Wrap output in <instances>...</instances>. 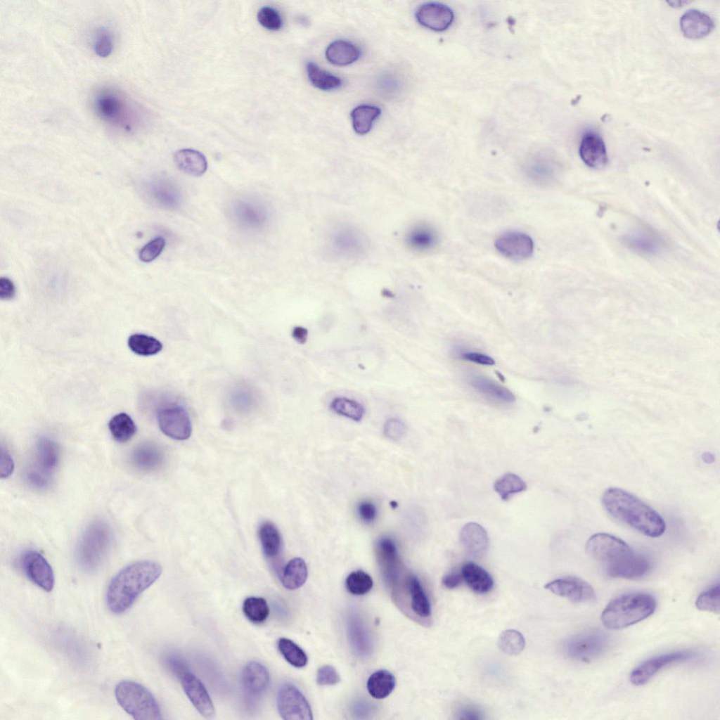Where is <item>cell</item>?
Instances as JSON below:
<instances>
[{
    "label": "cell",
    "mask_w": 720,
    "mask_h": 720,
    "mask_svg": "<svg viewBox=\"0 0 720 720\" xmlns=\"http://www.w3.org/2000/svg\"><path fill=\"white\" fill-rule=\"evenodd\" d=\"M586 550L606 574L613 578H641L651 568L648 558L635 551L623 540L609 534L598 533L591 536L586 542Z\"/></svg>",
    "instance_id": "obj_1"
},
{
    "label": "cell",
    "mask_w": 720,
    "mask_h": 720,
    "mask_svg": "<svg viewBox=\"0 0 720 720\" xmlns=\"http://www.w3.org/2000/svg\"><path fill=\"white\" fill-rule=\"evenodd\" d=\"M161 573V565L153 560H139L124 567L108 585L105 594L108 608L114 614L124 613Z\"/></svg>",
    "instance_id": "obj_2"
},
{
    "label": "cell",
    "mask_w": 720,
    "mask_h": 720,
    "mask_svg": "<svg viewBox=\"0 0 720 720\" xmlns=\"http://www.w3.org/2000/svg\"><path fill=\"white\" fill-rule=\"evenodd\" d=\"M602 504L613 518L645 536L658 537L666 529L664 519L656 510L624 489L611 487L605 490Z\"/></svg>",
    "instance_id": "obj_3"
},
{
    "label": "cell",
    "mask_w": 720,
    "mask_h": 720,
    "mask_svg": "<svg viewBox=\"0 0 720 720\" xmlns=\"http://www.w3.org/2000/svg\"><path fill=\"white\" fill-rule=\"evenodd\" d=\"M655 608L656 600L651 595L627 593L609 603L602 612L601 621L608 629H621L648 618Z\"/></svg>",
    "instance_id": "obj_4"
},
{
    "label": "cell",
    "mask_w": 720,
    "mask_h": 720,
    "mask_svg": "<svg viewBox=\"0 0 720 720\" xmlns=\"http://www.w3.org/2000/svg\"><path fill=\"white\" fill-rule=\"evenodd\" d=\"M91 105L96 115L106 124L127 132H131L136 127L135 106L116 89L103 88L96 91Z\"/></svg>",
    "instance_id": "obj_5"
},
{
    "label": "cell",
    "mask_w": 720,
    "mask_h": 720,
    "mask_svg": "<svg viewBox=\"0 0 720 720\" xmlns=\"http://www.w3.org/2000/svg\"><path fill=\"white\" fill-rule=\"evenodd\" d=\"M112 540V531L106 522L97 520L89 523L82 532L76 548L79 566L88 572L96 570L105 560Z\"/></svg>",
    "instance_id": "obj_6"
},
{
    "label": "cell",
    "mask_w": 720,
    "mask_h": 720,
    "mask_svg": "<svg viewBox=\"0 0 720 720\" xmlns=\"http://www.w3.org/2000/svg\"><path fill=\"white\" fill-rule=\"evenodd\" d=\"M115 696L120 706L135 719H162L156 699L148 688L138 682L120 681L115 688Z\"/></svg>",
    "instance_id": "obj_7"
},
{
    "label": "cell",
    "mask_w": 720,
    "mask_h": 720,
    "mask_svg": "<svg viewBox=\"0 0 720 720\" xmlns=\"http://www.w3.org/2000/svg\"><path fill=\"white\" fill-rule=\"evenodd\" d=\"M610 645L606 634L599 631H588L572 636L564 641L562 649L569 658L589 662L605 653Z\"/></svg>",
    "instance_id": "obj_8"
},
{
    "label": "cell",
    "mask_w": 720,
    "mask_h": 720,
    "mask_svg": "<svg viewBox=\"0 0 720 720\" xmlns=\"http://www.w3.org/2000/svg\"><path fill=\"white\" fill-rule=\"evenodd\" d=\"M276 702L278 713L283 719H313L308 701L302 692L291 683H283L280 686Z\"/></svg>",
    "instance_id": "obj_9"
},
{
    "label": "cell",
    "mask_w": 720,
    "mask_h": 720,
    "mask_svg": "<svg viewBox=\"0 0 720 720\" xmlns=\"http://www.w3.org/2000/svg\"><path fill=\"white\" fill-rule=\"evenodd\" d=\"M20 565L25 576L42 590L49 592L54 586L55 577L51 566L38 551L29 549L22 553Z\"/></svg>",
    "instance_id": "obj_10"
},
{
    "label": "cell",
    "mask_w": 720,
    "mask_h": 720,
    "mask_svg": "<svg viewBox=\"0 0 720 720\" xmlns=\"http://www.w3.org/2000/svg\"><path fill=\"white\" fill-rule=\"evenodd\" d=\"M158 422L161 431L167 436L185 440L192 432V425L186 410L179 405H169L158 413Z\"/></svg>",
    "instance_id": "obj_11"
},
{
    "label": "cell",
    "mask_w": 720,
    "mask_h": 720,
    "mask_svg": "<svg viewBox=\"0 0 720 720\" xmlns=\"http://www.w3.org/2000/svg\"><path fill=\"white\" fill-rule=\"evenodd\" d=\"M695 653L690 651H676L662 654L645 660L630 674V681L635 686L647 683L662 668L674 663L693 659Z\"/></svg>",
    "instance_id": "obj_12"
},
{
    "label": "cell",
    "mask_w": 720,
    "mask_h": 720,
    "mask_svg": "<svg viewBox=\"0 0 720 720\" xmlns=\"http://www.w3.org/2000/svg\"><path fill=\"white\" fill-rule=\"evenodd\" d=\"M545 589L560 597L576 603H589L595 600L593 587L586 581L574 577L555 579L547 583Z\"/></svg>",
    "instance_id": "obj_13"
},
{
    "label": "cell",
    "mask_w": 720,
    "mask_h": 720,
    "mask_svg": "<svg viewBox=\"0 0 720 720\" xmlns=\"http://www.w3.org/2000/svg\"><path fill=\"white\" fill-rule=\"evenodd\" d=\"M178 677L185 693L198 712L206 718L213 717L215 714L214 706L201 681L188 669Z\"/></svg>",
    "instance_id": "obj_14"
},
{
    "label": "cell",
    "mask_w": 720,
    "mask_h": 720,
    "mask_svg": "<svg viewBox=\"0 0 720 720\" xmlns=\"http://www.w3.org/2000/svg\"><path fill=\"white\" fill-rule=\"evenodd\" d=\"M330 245L338 255L354 258L363 254L366 248L364 236L353 227L343 226L335 229L331 233Z\"/></svg>",
    "instance_id": "obj_15"
},
{
    "label": "cell",
    "mask_w": 720,
    "mask_h": 720,
    "mask_svg": "<svg viewBox=\"0 0 720 720\" xmlns=\"http://www.w3.org/2000/svg\"><path fill=\"white\" fill-rule=\"evenodd\" d=\"M494 245L503 256L513 260L526 259L532 256L534 251L532 238L520 231L501 234L496 238Z\"/></svg>",
    "instance_id": "obj_16"
},
{
    "label": "cell",
    "mask_w": 720,
    "mask_h": 720,
    "mask_svg": "<svg viewBox=\"0 0 720 720\" xmlns=\"http://www.w3.org/2000/svg\"><path fill=\"white\" fill-rule=\"evenodd\" d=\"M454 18V12L448 6L437 2L423 4L416 11V18L421 25L438 32L449 28Z\"/></svg>",
    "instance_id": "obj_17"
},
{
    "label": "cell",
    "mask_w": 720,
    "mask_h": 720,
    "mask_svg": "<svg viewBox=\"0 0 720 720\" xmlns=\"http://www.w3.org/2000/svg\"><path fill=\"white\" fill-rule=\"evenodd\" d=\"M467 381L477 393L494 403L508 405L515 401L513 394L508 389L482 375L470 373Z\"/></svg>",
    "instance_id": "obj_18"
},
{
    "label": "cell",
    "mask_w": 720,
    "mask_h": 720,
    "mask_svg": "<svg viewBox=\"0 0 720 720\" xmlns=\"http://www.w3.org/2000/svg\"><path fill=\"white\" fill-rule=\"evenodd\" d=\"M579 155L589 167L601 169L608 163V154L602 137L596 132L587 131L581 139Z\"/></svg>",
    "instance_id": "obj_19"
},
{
    "label": "cell",
    "mask_w": 720,
    "mask_h": 720,
    "mask_svg": "<svg viewBox=\"0 0 720 720\" xmlns=\"http://www.w3.org/2000/svg\"><path fill=\"white\" fill-rule=\"evenodd\" d=\"M241 682L248 695L257 697L267 689L270 675L268 669L262 664L252 661L246 664L243 669Z\"/></svg>",
    "instance_id": "obj_20"
},
{
    "label": "cell",
    "mask_w": 720,
    "mask_h": 720,
    "mask_svg": "<svg viewBox=\"0 0 720 720\" xmlns=\"http://www.w3.org/2000/svg\"><path fill=\"white\" fill-rule=\"evenodd\" d=\"M460 541L465 551L473 557H481L489 546V536L485 529L477 522H468L461 529Z\"/></svg>",
    "instance_id": "obj_21"
},
{
    "label": "cell",
    "mask_w": 720,
    "mask_h": 720,
    "mask_svg": "<svg viewBox=\"0 0 720 720\" xmlns=\"http://www.w3.org/2000/svg\"><path fill=\"white\" fill-rule=\"evenodd\" d=\"M681 30L690 39L708 35L714 28V21L706 13L695 9L686 11L680 19Z\"/></svg>",
    "instance_id": "obj_22"
},
{
    "label": "cell",
    "mask_w": 720,
    "mask_h": 720,
    "mask_svg": "<svg viewBox=\"0 0 720 720\" xmlns=\"http://www.w3.org/2000/svg\"><path fill=\"white\" fill-rule=\"evenodd\" d=\"M144 189L149 199L158 206L172 209L179 204V192L169 181L155 179L146 183Z\"/></svg>",
    "instance_id": "obj_23"
},
{
    "label": "cell",
    "mask_w": 720,
    "mask_h": 720,
    "mask_svg": "<svg viewBox=\"0 0 720 720\" xmlns=\"http://www.w3.org/2000/svg\"><path fill=\"white\" fill-rule=\"evenodd\" d=\"M439 240L436 230L432 226L418 224L411 227L405 234V243L413 251L424 252L435 248Z\"/></svg>",
    "instance_id": "obj_24"
},
{
    "label": "cell",
    "mask_w": 720,
    "mask_h": 720,
    "mask_svg": "<svg viewBox=\"0 0 720 720\" xmlns=\"http://www.w3.org/2000/svg\"><path fill=\"white\" fill-rule=\"evenodd\" d=\"M623 243L630 250L643 255H656L663 248V243L659 237L646 231H636L627 233L622 238Z\"/></svg>",
    "instance_id": "obj_25"
},
{
    "label": "cell",
    "mask_w": 720,
    "mask_h": 720,
    "mask_svg": "<svg viewBox=\"0 0 720 720\" xmlns=\"http://www.w3.org/2000/svg\"><path fill=\"white\" fill-rule=\"evenodd\" d=\"M162 450L155 444L146 442L137 446L131 452V461L134 467L143 471L158 469L163 463Z\"/></svg>",
    "instance_id": "obj_26"
},
{
    "label": "cell",
    "mask_w": 720,
    "mask_h": 720,
    "mask_svg": "<svg viewBox=\"0 0 720 720\" xmlns=\"http://www.w3.org/2000/svg\"><path fill=\"white\" fill-rule=\"evenodd\" d=\"M174 161L179 170L192 176H200L207 169L205 156L195 149L184 148L177 150L174 155Z\"/></svg>",
    "instance_id": "obj_27"
},
{
    "label": "cell",
    "mask_w": 720,
    "mask_h": 720,
    "mask_svg": "<svg viewBox=\"0 0 720 720\" xmlns=\"http://www.w3.org/2000/svg\"><path fill=\"white\" fill-rule=\"evenodd\" d=\"M463 579L474 592L483 594L489 592L494 586L491 574L479 565L468 562L461 569Z\"/></svg>",
    "instance_id": "obj_28"
},
{
    "label": "cell",
    "mask_w": 720,
    "mask_h": 720,
    "mask_svg": "<svg viewBox=\"0 0 720 720\" xmlns=\"http://www.w3.org/2000/svg\"><path fill=\"white\" fill-rule=\"evenodd\" d=\"M377 553L383 574L388 581H394L399 568V556L394 543L389 538H382L377 545Z\"/></svg>",
    "instance_id": "obj_29"
},
{
    "label": "cell",
    "mask_w": 720,
    "mask_h": 720,
    "mask_svg": "<svg viewBox=\"0 0 720 720\" xmlns=\"http://www.w3.org/2000/svg\"><path fill=\"white\" fill-rule=\"evenodd\" d=\"M361 51L353 43L345 40H336L326 50L327 60L336 65H347L359 59Z\"/></svg>",
    "instance_id": "obj_30"
},
{
    "label": "cell",
    "mask_w": 720,
    "mask_h": 720,
    "mask_svg": "<svg viewBox=\"0 0 720 720\" xmlns=\"http://www.w3.org/2000/svg\"><path fill=\"white\" fill-rule=\"evenodd\" d=\"M36 465L51 474L59 461V449L55 442L47 437H41L36 445Z\"/></svg>",
    "instance_id": "obj_31"
},
{
    "label": "cell",
    "mask_w": 720,
    "mask_h": 720,
    "mask_svg": "<svg viewBox=\"0 0 720 720\" xmlns=\"http://www.w3.org/2000/svg\"><path fill=\"white\" fill-rule=\"evenodd\" d=\"M234 213L238 221L247 228H259L266 221V211L255 203L239 202L235 206Z\"/></svg>",
    "instance_id": "obj_32"
},
{
    "label": "cell",
    "mask_w": 720,
    "mask_h": 720,
    "mask_svg": "<svg viewBox=\"0 0 720 720\" xmlns=\"http://www.w3.org/2000/svg\"><path fill=\"white\" fill-rule=\"evenodd\" d=\"M395 684V678L391 672L385 669H380L369 676L367 681V690L373 698L383 699L392 692Z\"/></svg>",
    "instance_id": "obj_33"
},
{
    "label": "cell",
    "mask_w": 720,
    "mask_h": 720,
    "mask_svg": "<svg viewBox=\"0 0 720 720\" xmlns=\"http://www.w3.org/2000/svg\"><path fill=\"white\" fill-rule=\"evenodd\" d=\"M307 574L304 560L301 558H292L284 567L281 577L282 584L288 590H295L305 583Z\"/></svg>",
    "instance_id": "obj_34"
},
{
    "label": "cell",
    "mask_w": 720,
    "mask_h": 720,
    "mask_svg": "<svg viewBox=\"0 0 720 720\" xmlns=\"http://www.w3.org/2000/svg\"><path fill=\"white\" fill-rule=\"evenodd\" d=\"M258 535L264 555L272 558L277 556L281 548V536L277 527L270 521L263 522Z\"/></svg>",
    "instance_id": "obj_35"
},
{
    "label": "cell",
    "mask_w": 720,
    "mask_h": 720,
    "mask_svg": "<svg viewBox=\"0 0 720 720\" xmlns=\"http://www.w3.org/2000/svg\"><path fill=\"white\" fill-rule=\"evenodd\" d=\"M380 113V108L375 105H361L356 106L351 112L354 131L361 135L369 132L373 122Z\"/></svg>",
    "instance_id": "obj_36"
},
{
    "label": "cell",
    "mask_w": 720,
    "mask_h": 720,
    "mask_svg": "<svg viewBox=\"0 0 720 720\" xmlns=\"http://www.w3.org/2000/svg\"><path fill=\"white\" fill-rule=\"evenodd\" d=\"M407 586L413 612L420 617H429L431 615V605L418 579L414 576L410 577Z\"/></svg>",
    "instance_id": "obj_37"
},
{
    "label": "cell",
    "mask_w": 720,
    "mask_h": 720,
    "mask_svg": "<svg viewBox=\"0 0 720 720\" xmlns=\"http://www.w3.org/2000/svg\"><path fill=\"white\" fill-rule=\"evenodd\" d=\"M307 73L310 82L316 88L329 91L342 86L341 79L320 68L316 63L308 62Z\"/></svg>",
    "instance_id": "obj_38"
},
{
    "label": "cell",
    "mask_w": 720,
    "mask_h": 720,
    "mask_svg": "<svg viewBox=\"0 0 720 720\" xmlns=\"http://www.w3.org/2000/svg\"><path fill=\"white\" fill-rule=\"evenodd\" d=\"M112 437L118 442H126L136 434V426L131 418L125 413L114 416L108 423Z\"/></svg>",
    "instance_id": "obj_39"
},
{
    "label": "cell",
    "mask_w": 720,
    "mask_h": 720,
    "mask_svg": "<svg viewBox=\"0 0 720 720\" xmlns=\"http://www.w3.org/2000/svg\"><path fill=\"white\" fill-rule=\"evenodd\" d=\"M330 408L335 413L357 422L362 420L366 412L361 403L343 397L334 398L330 404Z\"/></svg>",
    "instance_id": "obj_40"
},
{
    "label": "cell",
    "mask_w": 720,
    "mask_h": 720,
    "mask_svg": "<svg viewBox=\"0 0 720 720\" xmlns=\"http://www.w3.org/2000/svg\"><path fill=\"white\" fill-rule=\"evenodd\" d=\"M527 488L525 481L518 475L508 472L499 477L494 484V489L502 500H508L513 494L522 492Z\"/></svg>",
    "instance_id": "obj_41"
},
{
    "label": "cell",
    "mask_w": 720,
    "mask_h": 720,
    "mask_svg": "<svg viewBox=\"0 0 720 720\" xmlns=\"http://www.w3.org/2000/svg\"><path fill=\"white\" fill-rule=\"evenodd\" d=\"M128 346L133 352L142 356L154 355L162 349V345L158 340L140 333L129 336Z\"/></svg>",
    "instance_id": "obj_42"
},
{
    "label": "cell",
    "mask_w": 720,
    "mask_h": 720,
    "mask_svg": "<svg viewBox=\"0 0 720 720\" xmlns=\"http://www.w3.org/2000/svg\"><path fill=\"white\" fill-rule=\"evenodd\" d=\"M243 612L252 623L262 624L269 615V608L264 598L250 596L243 601Z\"/></svg>",
    "instance_id": "obj_43"
},
{
    "label": "cell",
    "mask_w": 720,
    "mask_h": 720,
    "mask_svg": "<svg viewBox=\"0 0 720 720\" xmlns=\"http://www.w3.org/2000/svg\"><path fill=\"white\" fill-rule=\"evenodd\" d=\"M348 633L353 648L361 655H367L371 650V641L366 629L358 618L352 617L348 624Z\"/></svg>",
    "instance_id": "obj_44"
},
{
    "label": "cell",
    "mask_w": 720,
    "mask_h": 720,
    "mask_svg": "<svg viewBox=\"0 0 720 720\" xmlns=\"http://www.w3.org/2000/svg\"><path fill=\"white\" fill-rule=\"evenodd\" d=\"M277 647L285 660L291 665L300 668L307 664L308 658L305 652L290 639L280 638L277 641Z\"/></svg>",
    "instance_id": "obj_45"
},
{
    "label": "cell",
    "mask_w": 720,
    "mask_h": 720,
    "mask_svg": "<svg viewBox=\"0 0 720 720\" xmlns=\"http://www.w3.org/2000/svg\"><path fill=\"white\" fill-rule=\"evenodd\" d=\"M525 645V641L522 634L515 629H508L503 631L498 638V646L500 650L510 655H516L520 653Z\"/></svg>",
    "instance_id": "obj_46"
},
{
    "label": "cell",
    "mask_w": 720,
    "mask_h": 720,
    "mask_svg": "<svg viewBox=\"0 0 720 720\" xmlns=\"http://www.w3.org/2000/svg\"><path fill=\"white\" fill-rule=\"evenodd\" d=\"M345 585L350 593L361 596L371 590L373 582L368 574L362 570H356L347 576Z\"/></svg>",
    "instance_id": "obj_47"
},
{
    "label": "cell",
    "mask_w": 720,
    "mask_h": 720,
    "mask_svg": "<svg viewBox=\"0 0 720 720\" xmlns=\"http://www.w3.org/2000/svg\"><path fill=\"white\" fill-rule=\"evenodd\" d=\"M695 605L702 611L719 614L720 612V586L719 584L714 585L708 590L702 592L697 598Z\"/></svg>",
    "instance_id": "obj_48"
},
{
    "label": "cell",
    "mask_w": 720,
    "mask_h": 720,
    "mask_svg": "<svg viewBox=\"0 0 720 720\" xmlns=\"http://www.w3.org/2000/svg\"><path fill=\"white\" fill-rule=\"evenodd\" d=\"M93 49L95 53L102 58L110 55L113 49V37L106 27L96 30L94 37Z\"/></svg>",
    "instance_id": "obj_49"
},
{
    "label": "cell",
    "mask_w": 720,
    "mask_h": 720,
    "mask_svg": "<svg viewBox=\"0 0 720 720\" xmlns=\"http://www.w3.org/2000/svg\"><path fill=\"white\" fill-rule=\"evenodd\" d=\"M258 22L269 30H278L283 26V19L279 12L273 7H261L257 14Z\"/></svg>",
    "instance_id": "obj_50"
},
{
    "label": "cell",
    "mask_w": 720,
    "mask_h": 720,
    "mask_svg": "<svg viewBox=\"0 0 720 720\" xmlns=\"http://www.w3.org/2000/svg\"><path fill=\"white\" fill-rule=\"evenodd\" d=\"M165 246V240L159 236L146 243L139 252V259L143 262H150L155 259L162 252Z\"/></svg>",
    "instance_id": "obj_51"
},
{
    "label": "cell",
    "mask_w": 720,
    "mask_h": 720,
    "mask_svg": "<svg viewBox=\"0 0 720 720\" xmlns=\"http://www.w3.org/2000/svg\"><path fill=\"white\" fill-rule=\"evenodd\" d=\"M25 477L28 484L35 489H45L51 485L50 474L34 465L27 470Z\"/></svg>",
    "instance_id": "obj_52"
},
{
    "label": "cell",
    "mask_w": 720,
    "mask_h": 720,
    "mask_svg": "<svg viewBox=\"0 0 720 720\" xmlns=\"http://www.w3.org/2000/svg\"><path fill=\"white\" fill-rule=\"evenodd\" d=\"M340 680L337 670L331 665L321 667L316 674V682L320 686H333Z\"/></svg>",
    "instance_id": "obj_53"
},
{
    "label": "cell",
    "mask_w": 720,
    "mask_h": 720,
    "mask_svg": "<svg viewBox=\"0 0 720 720\" xmlns=\"http://www.w3.org/2000/svg\"><path fill=\"white\" fill-rule=\"evenodd\" d=\"M406 430L405 424L397 418L388 419L383 427L384 435L387 438L394 440L402 437L405 435Z\"/></svg>",
    "instance_id": "obj_54"
},
{
    "label": "cell",
    "mask_w": 720,
    "mask_h": 720,
    "mask_svg": "<svg viewBox=\"0 0 720 720\" xmlns=\"http://www.w3.org/2000/svg\"><path fill=\"white\" fill-rule=\"evenodd\" d=\"M461 359L470 361L474 363H477L482 365L492 366L495 364V361L491 356L476 352H463L460 353Z\"/></svg>",
    "instance_id": "obj_55"
},
{
    "label": "cell",
    "mask_w": 720,
    "mask_h": 720,
    "mask_svg": "<svg viewBox=\"0 0 720 720\" xmlns=\"http://www.w3.org/2000/svg\"><path fill=\"white\" fill-rule=\"evenodd\" d=\"M13 469L14 463L10 453L7 449H5L1 446L0 462L1 477L2 478L8 477L12 474Z\"/></svg>",
    "instance_id": "obj_56"
},
{
    "label": "cell",
    "mask_w": 720,
    "mask_h": 720,
    "mask_svg": "<svg viewBox=\"0 0 720 720\" xmlns=\"http://www.w3.org/2000/svg\"><path fill=\"white\" fill-rule=\"evenodd\" d=\"M456 719L462 720H480L484 719L482 712L470 705L461 707L456 714Z\"/></svg>",
    "instance_id": "obj_57"
},
{
    "label": "cell",
    "mask_w": 720,
    "mask_h": 720,
    "mask_svg": "<svg viewBox=\"0 0 720 720\" xmlns=\"http://www.w3.org/2000/svg\"><path fill=\"white\" fill-rule=\"evenodd\" d=\"M358 513L361 518L366 522H373L377 515V510L375 506L367 501L361 502L358 506Z\"/></svg>",
    "instance_id": "obj_58"
},
{
    "label": "cell",
    "mask_w": 720,
    "mask_h": 720,
    "mask_svg": "<svg viewBox=\"0 0 720 720\" xmlns=\"http://www.w3.org/2000/svg\"><path fill=\"white\" fill-rule=\"evenodd\" d=\"M15 293V288L11 280L6 277L0 278V297L2 300L12 299Z\"/></svg>",
    "instance_id": "obj_59"
},
{
    "label": "cell",
    "mask_w": 720,
    "mask_h": 720,
    "mask_svg": "<svg viewBox=\"0 0 720 720\" xmlns=\"http://www.w3.org/2000/svg\"><path fill=\"white\" fill-rule=\"evenodd\" d=\"M462 574L458 572L452 571L449 572L442 578V584L449 589H453L458 587L463 581Z\"/></svg>",
    "instance_id": "obj_60"
},
{
    "label": "cell",
    "mask_w": 720,
    "mask_h": 720,
    "mask_svg": "<svg viewBox=\"0 0 720 720\" xmlns=\"http://www.w3.org/2000/svg\"><path fill=\"white\" fill-rule=\"evenodd\" d=\"M293 339L300 344H304L308 338V330L302 326H295L292 330Z\"/></svg>",
    "instance_id": "obj_61"
},
{
    "label": "cell",
    "mask_w": 720,
    "mask_h": 720,
    "mask_svg": "<svg viewBox=\"0 0 720 720\" xmlns=\"http://www.w3.org/2000/svg\"><path fill=\"white\" fill-rule=\"evenodd\" d=\"M702 458L705 463H711L714 461V456L709 452H705L702 455Z\"/></svg>",
    "instance_id": "obj_62"
}]
</instances>
